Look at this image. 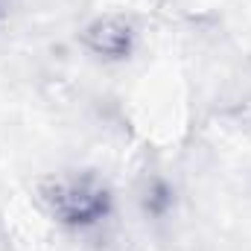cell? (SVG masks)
<instances>
[{"mask_svg":"<svg viewBox=\"0 0 251 251\" xmlns=\"http://www.w3.org/2000/svg\"><path fill=\"white\" fill-rule=\"evenodd\" d=\"M38 201L56 222L70 228L97 225L111 210V193L91 173H70L41 181Z\"/></svg>","mask_w":251,"mask_h":251,"instance_id":"1","label":"cell"},{"mask_svg":"<svg viewBox=\"0 0 251 251\" xmlns=\"http://www.w3.org/2000/svg\"><path fill=\"white\" fill-rule=\"evenodd\" d=\"M82 41L97 53V56H105V59H126L131 53V44H134V32H131V24L120 18V15H105V18H97L85 32H82Z\"/></svg>","mask_w":251,"mask_h":251,"instance_id":"2","label":"cell"}]
</instances>
